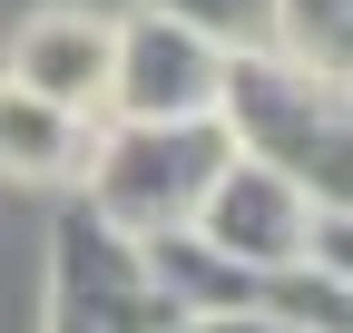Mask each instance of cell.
Instances as JSON below:
<instances>
[{
  "mask_svg": "<svg viewBox=\"0 0 353 333\" xmlns=\"http://www.w3.org/2000/svg\"><path fill=\"white\" fill-rule=\"evenodd\" d=\"M216 128H226L236 157L275 166V177H294L314 206H343V89L314 69H294L275 50H236L226 78H216Z\"/></svg>",
  "mask_w": 353,
  "mask_h": 333,
  "instance_id": "obj_1",
  "label": "cell"
},
{
  "mask_svg": "<svg viewBox=\"0 0 353 333\" xmlns=\"http://www.w3.org/2000/svg\"><path fill=\"white\" fill-rule=\"evenodd\" d=\"M226 128L216 118H167V128H138V118H108V128H88V216L118 226L128 245L148 235H176L206 206V186L226 177Z\"/></svg>",
  "mask_w": 353,
  "mask_h": 333,
  "instance_id": "obj_2",
  "label": "cell"
},
{
  "mask_svg": "<svg viewBox=\"0 0 353 333\" xmlns=\"http://www.w3.org/2000/svg\"><path fill=\"white\" fill-rule=\"evenodd\" d=\"M167 323L176 314L148 284V255L88 206H69L50 245V333H167Z\"/></svg>",
  "mask_w": 353,
  "mask_h": 333,
  "instance_id": "obj_3",
  "label": "cell"
},
{
  "mask_svg": "<svg viewBox=\"0 0 353 333\" xmlns=\"http://www.w3.org/2000/svg\"><path fill=\"white\" fill-rule=\"evenodd\" d=\"M334 206H314L294 177H275V166H255V157H226V177L206 186L187 235L216 245V255L245 265V275H285V265H314V226Z\"/></svg>",
  "mask_w": 353,
  "mask_h": 333,
  "instance_id": "obj_4",
  "label": "cell"
},
{
  "mask_svg": "<svg viewBox=\"0 0 353 333\" xmlns=\"http://www.w3.org/2000/svg\"><path fill=\"white\" fill-rule=\"evenodd\" d=\"M216 78H226V59L206 50V39L167 30L148 10H128L108 30V118H138V128H167V118H216Z\"/></svg>",
  "mask_w": 353,
  "mask_h": 333,
  "instance_id": "obj_5",
  "label": "cell"
},
{
  "mask_svg": "<svg viewBox=\"0 0 353 333\" xmlns=\"http://www.w3.org/2000/svg\"><path fill=\"white\" fill-rule=\"evenodd\" d=\"M108 10H69V0H50V10H30L20 30H10V89H30V98H50V108H69V118H88L108 98Z\"/></svg>",
  "mask_w": 353,
  "mask_h": 333,
  "instance_id": "obj_6",
  "label": "cell"
},
{
  "mask_svg": "<svg viewBox=\"0 0 353 333\" xmlns=\"http://www.w3.org/2000/svg\"><path fill=\"white\" fill-rule=\"evenodd\" d=\"M88 166V118L50 108V98H30L0 78V177H20V186H69Z\"/></svg>",
  "mask_w": 353,
  "mask_h": 333,
  "instance_id": "obj_7",
  "label": "cell"
},
{
  "mask_svg": "<svg viewBox=\"0 0 353 333\" xmlns=\"http://www.w3.org/2000/svg\"><path fill=\"white\" fill-rule=\"evenodd\" d=\"M265 50L343 89V69H353V0H275V30H265Z\"/></svg>",
  "mask_w": 353,
  "mask_h": 333,
  "instance_id": "obj_8",
  "label": "cell"
},
{
  "mask_svg": "<svg viewBox=\"0 0 353 333\" xmlns=\"http://www.w3.org/2000/svg\"><path fill=\"white\" fill-rule=\"evenodd\" d=\"M138 10L167 20V30H187V39H206L216 59L265 50V30H275V0H138Z\"/></svg>",
  "mask_w": 353,
  "mask_h": 333,
  "instance_id": "obj_9",
  "label": "cell"
},
{
  "mask_svg": "<svg viewBox=\"0 0 353 333\" xmlns=\"http://www.w3.org/2000/svg\"><path fill=\"white\" fill-rule=\"evenodd\" d=\"M167 333H294V323H275V314H176Z\"/></svg>",
  "mask_w": 353,
  "mask_h": 333,
  "instance_id": "obj_10",
  "label": "cell"
}]
</instances>
